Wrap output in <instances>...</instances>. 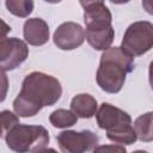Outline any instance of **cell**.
Here are the masks:
<instances>
[{
    "label": "cell",
    "mask_w": 153,
    "mask_h": 153,
    "mask_svg": "<svg viewBox=\"0 0 153 153\" xmlns=\"http://www.w3.org/2000/svg\"><path fill=\"white\" fill-rule=\"evenodd\" d=\"M62 96L61 82L53 75L43 72H31L23 82L13 100L14 114L19 117H32L43 108L51 106Z\"/></svg>",
    "instance_id": "6da1fadb"
},
{
    "label": "cell",
    "mask_w": 153,
    "mask_h": 153,
    "mask_svg": "<svg viewBox=\"0 0 153 153\" xmlns=\"http://www.w3.org/2000/svg\"><path fill=\"white\" fill-rule=\"evenodd\" d=\"M134 71V59L121 47H112L103 51L96 73L98 86L106 93H117L122 90L128 73Z\"/></svg>",
    "instance_id": "7a4b0ae2"
},
{
    "label": "cell",
    "mask_w": 153,
    "mask_h": 153,
    "mask_svg": "<svg viewBox=\"0 0 153 153\" xmlns=\"http://www.w3.org/2000/svg\"><path fill=\"white\" fill-rule=\"evenodd\" d=\"M96 120L98 127L106 131L108 139L117 145H133L137 140L130 115L110 103L100 104Z\"/></svg>",
    "instance_id": "3957f363"
},
{
    "label": "cell",
    "mask_w": 153,
    "mask_h": 153,
    "mask_svg": "<svg viewBox=\"0 0 153 153\" xmlns=\"http://www.w3.org/2000/svg\"><path fill=\"white\" fill-rule=\"evenodd\" d=\"M7 147L16 153H39L49 143L50 136L43 126L18 123L4 136Z\"/></svg>",
    "instance_id": "277c9868"
},
{
    "label": "cell",
    "mask_w": 153,
    "mask_h": 153,
    "mask_svg": "<svg viewBox=\"0 0 153 153\" xmlns=\"http://www.w3.org/2000/svg\"><path fill=\"white\" fill-rule=\"evenodd\" d=\"M121 48L133 59L153 48V24L147 20L131 23L123 35Z\"/></svg>",
    "instance_id": "5b68a950"
},
{
    "label": "cell",
    "mask_w": 153,
    "mask_h": 153,
    "mask_svg": "<svg viewBox=\"0 0 153 153\" xmlns=\"http://www.w3.org/2000/svg\"><path fill=\"white\" fill-rule=\"evenodd\" d=\"M98 136L91 130H63L56 136L62 153H86L93 151L98 145Z\"/></svg>",
    "instance_id": "8992f818"
},
{
    "label": "cell",
    "mask_w": 153,
    "mask_h": 153,
    "mask_svg": "<svg viewBox=\"0 0 153 153\" xmlns=\"http://www.w3.org/2000/svg\"><path fill=\"white\" fill-rule=\"evenodd\" d=\"M29 56L26 43L17 37H2L0 41V67L2 72L18 68Z\"/></svg>",
    "instance_id": "52a82bcc"
},
{
    "label": "cell",
    "mask_w": 153,
    "mask_h": 153,
    "mask_svg": "<svg viewBox=\"0 0 153 153\" xmlns=\"http://www.w3.org/2000/svg\"><path fill=\"white\" fill-rule=\"evenodd\" d=\"M86 39L85 29L75 22H65L57 26L53 35L54 44L61 50L79 48Z\"/></svg>",
    "instance_id": "ba28073f"
},
{
    "label": "cell",
    "mask_w": 153,
    "mask_h": 153,
    "mask_svg": "<svg viewBox=\"0 0 153 153\" xmlns=\"http://www.w3.org/2000/svg\"><path fill=\"white\" fill-rule=\"evenodd\" d=\"M86 41L94 50H108L115 38V30L110 22H99L86 25Z\"/></svg>",
    "instance_id": "9c48e42d"
},
{
    "label": "cell",
    "mask_w": 153,
    "mask_h": 153,
    "mask_svg": "<svg viewBox=\"0 0 153 153\" xmlns=\"http://www.w3.org/2000/svg\"><path fill=\"white\" fill-rule=\"evenodd\" d=\"M49 26L42 18H29L23 25V36L30 45L39 47L49 41Z\"/></svg>",
    "instance_id": "30bf717a"
},
{
    "label": "cell",
    "mask_w": 153,
    "mask_h": 153,
    "mask_svg": "<svg viewBox=\"0 0 153 153\" xmlns=\"http://www.w3.org/2000/svg\"><path fill=\"white\" fill-rule=\"evenodd\" d=\"M84 8L85 25L98 22H112V16L108 6L103 1H80Z\"/></svg>",
    "instance_id": "8fae6325"
},
{
    "label": "cell",
    "mask_w": 153,
    "mask_h": 153,
    "mask_svg": "<svg viewBox=\"0 0 153 153\" xmlns=\"http://www.w3.org/2000/svg\"><path fill=\"white\" fill-rule=\"evenodd\" d=\"M71 110L80 118H91L98 111V103L93 96L79 93L72 98Z\"/></svg>",
    "instance_id": "7c38bea8"
},
{
    "label": "cell",
    "mask_w": 153,
    "mask_h": 153,
    "mask_svg": "<svg viewBox=\"0 0 153 153\" xmlns=\"http://www.w3.org/2000/svg\"><path fill=\"white\" fill-rule=\"evenodd\" d=\"M133 128L140 141L142 142L153 141V111H148L140 115L134 121Z\"/></svg>",
    "instance_id": "4fadbf2b"
},
{
    "label": "cell",
    "mask_w": 153,
    "mask_h": 153,
    "mask_svg": "<svg viewBox=\"0 0 153 153\" xmlns=\"http://www.w3.org/2000/svg\"><path fill=\"white\" fill-rule=\"evenodd\" d=\"M78 118L79 117L72 110L67 109H56L49 115V122L53 124V127L60 129L74 126Z\"/></svg>",
    "instance_id": "5bb4252c"
},
{
    "label": "cell",
    "mask_w": 153,
    "mask_h": 153,
    "mask_svg": "<svg viewBox=\"0 0 153 153\" xmlns=\"http://www.w3.org/2000/svg\"><path fill=\"white\" fill-rule=\"evenodd\" d=\"M33 1L31 0H6L5 6L10 13L16 17L26 18L33 11Z\"/></svg>",
    "instance_id": "9a60e30c"
},
{
    "label": "cell",
    "mask_w": 153,
    "mask_h": 153,
    "mask_svg": "<svg viewBox=\"0 0 153 153\" xmlns=\"http://www.w3.org/2000/svg\"><path fill=\"white\" fill-rule=\"evenodd\" d=\"M19 123V118L16 114H13L10 110H4L1 111V124H2V136L10 130L12 129L14 126H17Z\"/></svg>",
    "instance_id": "2e32d148"
},
{
    "label": "cell",
    "mask_w": 153,
    "mask_h": 153,
    "mask_svg": "<svg viewBox=\"0 0 153 153\" xmlns=\"http://www.w3.org/2000/svg\"><path fill=\"white\" fill-rule=\"evenodd\" d=\"M92 153H127L126 147L122 145H99L97 146Z\"/></svg>",
    "instance_id": "e0dca14e"
},
{
    "label": "cell",
    "mask_w": 153,
    "mask_h": 153,
    "mask_svg": "<svg viewBox=\"0 0 153 153\" xmlns=\"http://www.w3.org/2000/svg\"><path fill=\"white\" fill-rule=\"evenodd\" d=\"M141 4H142L143 10H145L147 13H149V14L153 16V0H142Z\"/></svg>",
    "instance_id": "ac0fdd59"
},
{
    "label": "cell",
    "mask_w": 153,
    "mask_h": 153,
    "mask_svg": "<svg viewBox=\"0 0 153 153\" xmlns=\"http://www.w3.org/2000/svg\"><path fill=\"white\" fill-rule=\"evenodd\" d=\"M148 80H149L151 88L153 90V61H151V63H149V68H148Z\"/></svg>",
    "instance_id": "d6986e66"
},
{
    "label": "cell",
    "mask_w": 153,
    "mask_h": 153,
    "mask_svg": "<svg viewBox=\"0 0 153 153\" xmlns=\"http://www.w3.org/2000/svg\"><path fill=\"white\" fill-rule=\"evenodd\" d=\"M39 153H59L56 149H54V148H44L43 151H41Z\"/></svg>",
    "instance_id": "ffe728a7"
},
{
    "label": "cell",
    "mask_w": 153,
    "mask_h": 153,
    "mask_svg": "<svg viewBox=\"0 0 153 153\" xmlns=\"http://www.w3.org/2000/svg\"><path fill=\"white\" fill-rule=\"evenodd\" d=\"M131 153H148L147 151H143V149H137V151H134Z\"/></svg>",
    "instance_id": "44dd1931"
}]
</instances>
